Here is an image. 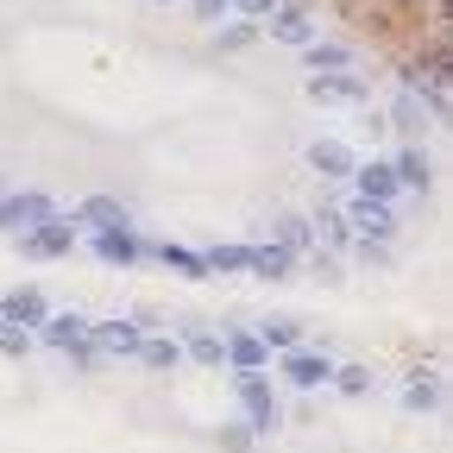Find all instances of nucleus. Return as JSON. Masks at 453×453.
I'll return each mask as SVG.
<instances>
[{
  "label": "nucleus",
  "mask_w": 453,
  "mask_h": 453,
  "mask_svg": "<svg viewBox=\"0 0 453 453\" xmlns=\"http://www.w3.org/2000/svg\"><path fill=\"white\" fill-rule=\"evenodd\" d=\"M234 396H240V410H246V428H252V434H271V428L283 422L277 390H271L265 372H240V378H234Z\"/></svg>",
  "instance_id": "nucleus-1"
},
{
  "label": "nucleus",
  "mask_w": 453,
  "mask_h": 453,
  "mask_svg": "<svg viewBox=\"0 0 453 453\" xmlns=\"http://www.w3.org/2000/svg\"><path fill=\"white\" fill-rule=\"evenodd\" d=\"M76 246V220H64V214H44L32 234H19V252L26 258H64Z\"/></svg>",
  "instance_id": "nucleus-2"
},
{
  "label": "nucleus",
  "mask_w": 453,
  "mask_h": 453,
  "mask_svg": "<svg viewBox=\"0 0 453 453\" xmlns=\"http://www.w3.org/2000/svg\"><path fill=\"white\" fill-rule=\"evenodd\" d=\"M57 214L44 189H19V196H0V234H32V226Z\"/></svg>",
  "instance_id": "nucleus-3"
},
{
  "label": "nucleus",
  "mask_w": 453,
  "mask_h": 453,
  "mask_svg": "<svg viewBox=\"0 0 453 453\" xmlns=\"http://www.w3.org/2000/svg\"><path fill=\"white\" fill-rule=\"evenodd\" d=\"M139 340H145L139 321H120V315H113V321H88V347H95V353H120V359H133Z\"/></svg>",
  "instance_id": "nucleus-4"
},
{
  "label": "nucleus",
  "mask_w": 453,
  "mask_h": 453,
  "mask_svg": "<svg viewBox=\"0 0 453 453\" xmlns=\"http://www.w3.org/2000/svg\"><path fill=\"white\" fill-rule=\"evenodd\" d=\"M95 258L127 271V265H139V258H145V240L133 234V226H101V234H95Z\"/></svg>",
  "instance_id": "nucleus-5"
},
{
  "label": "nucleus",
  "mask_w": 453,
  "mask_h": 453,
  "mask_svg": "<svg viewBox=\"0 0 453 453\" xmlns=\"http://www.w3.org/2000/svg\"><path fill=\"white\" fill-rule=\"evenodd\" d=\"M277 365H283V378H290L296 390H315V384L334 378V359H327V353H309V347H290Z\"/></svg>",
  "instance_id": "nucleus-6"
},
{
  "label": "nucleus",
  "mask_w": 453,
  "mask_h": 453,
  "mask_svg": "<svg viewBox=\"0 0 453 453\" xmlns=\"http://www.w3.org/2000/svg\"><path fill=\"white\" fill-rule=\"evenodd\" d=\"M347 226H359V246H384L390 234H396V220H390V208H378V202H359L353 196V208L340 214Z\"/></svg>",
  "instance_id": "nucleus-7"
},
{
  "label": "nucleus",
  "mask_w": 453,
  "mask_h": 453,
  "mask_svg": "<svg viewBox=\"0 0 453 453\" xmlns=\"http://www.w3.org/2000/svg\"><path fill=\"white\" fill-rule=\"evenodd\" d=\"M353 189H359V202H378V208H390V196H396V170H390L384 157H372V164H353Z\"/></svg>",
  "instance_id": "nucleus-8"
},
{
  "label": "nucleus",
  "mask_w": 453,
  "mask_h": 453,
  "mask_svg": "<svg viewBox=\"0 0 453 453\" xmlns=\"http://www.w3.org/2000/svg\"><path fill=\"white\" fill-rule=\"evenodd\" d=\"M353 145H340V139H315L309 145V170L315 177H327V183H340V177H353Z\"/></svg>",
  "instance_id": "nucleus-9"
},
{
  "label": "nucleus",
  "mask_w": 453,
  "mask_h": 453,
  "mask_svg": "<svg viewBox=\"0 0 453 453\" xmlns=\"http://www.w3.org/2000/svg\"><path fill=\"white\" fill-rule=\"evenodd\" d=\"M38 340L57 347V353H76V347H88V321L82 315H44L38 321Z\"/></svg>",
  "instance_id": "nucleus-10"
},
{
  "label": "nucleus",
  "mask_w": 453,
  "mask_h": 453,
  "mask_svg": "<svg viewBox=\"0 0 453 453\" xmlns=\"http://www.w3.org/2000/svg\"><path fill=\"white\" fill-rule=\"evenodd\" d=\"M44 315H50V303L38 290H7L0 296V321H13V327H38Z\"/></svg>",
  "instance_id": "nucleus-11"
},
{
  "label": "nucleus",
  "mask_w": 453,
  "mask_h": 453,
  "mask_svg": "<svg viewBox=\"0 0 453 453\" xmlns=\"http://www.w3.org/2000/svg\"><path fill=\"white\" fill-rule=\"evenodd\" d=\"M309 101H365V82L347 76V70H321L309 82Z\"/></svg>",
  "instance_id": "nucleus-12"
},
{
  "label": "nucleus",
  "mask_w": 453,
  "mask_h": 453,
  "mask_svg": "<svg viewBox=\"0 0 453 453\" xmlns=\"http://www.w3.org/2000/svg\"><path fill=\"white\" fill-rule=\"evenodd\" d=\"M70 220H76V226H95V234H101V226H133V214H127L120 202H113V196H88Z\"/></svg>",
  "instance_id": "nucleus-13"
},
{
  "label": "nucleus",
  "mask_w": 453,
  "mask_h": 453,
  "mask_svg": "<svg viewBox=\"0 0 453 453\" xmlns=\"http://www.w3.org/2000/svg\"><path fill=\"white\" fill-rule=\"evenodd\" d=\"M265 19H271V38H283V44H315V19L303 7H277Z\"/></svg>",
  "instance_id": "nucleus-14"
},
{
  "label": "nucleus",
  "mask_w": 453,
  "mask_h": 453,
  "mask_svg": "<svg viewBox=\"0 0 453 453\" xmlns=\"http://www.w3.org/2000/svg\"><path fill=\"white\" fill-rule=\"evenodd\" d=\"M390 170H396V189H428V183H434V164H428L416 145H410V151H396Z\"/></svg>",
  "instance_id": "nucleus-15"
},
{
  "label": "nucleus",
  "mask_w": 453,
  "mask_h": 453,
  "mask_svg": "<svg viewBox=\"0 0 453 453\" xmlns=\"http://www.w3.org/2000/svg\"><path fill=\"white\" fill-rule=\"evenodd\" d=\"M290 265H296V252H283V246L271 240V246H252V265H246V271L265 277V283H277V277H290Z\"/></svg>",
  "instance_id": "nucleus-16"
},
{
  "label": "nucleus",
  "mask_w": 453,
  "mask_h": 453,
  "mask_svg": "<svg viewBox=\"0 0 453 453\" xmlns=\"http://www.w3.org/2000/svg\"><path fill=\"white\" fill-rule=\"evenodd\" d=\"M220 347H226V359H234V372H265V340L258 334H234V340H220Z\"/></svg>",
  "instance_id": "nucleus-17"
},
{
  "label": "nucleus",
  "mask_w": 453,
  "mask_h": 453,
  "mask_svg": "<svg viewBox=\"0 0 453 453\" xmlns=\"http://www.w3.org/2000/svg\"><path fill=\"white\" fill-rule=\"evenodd\" d=\"M145 252H151V258H164V265H170V271H177V277H196V283L208 277V265H202V252H189V246H170V240H164V246H145Z\"/></svg>",
  "instance_id": "nucleus-18"
},
{
  "label": "nucleus",
  "mask_w": 453,
  "mask_h": 453,
  "mask_svg": "<svg viewBox=\"0 0 453 453\" xmlns=\"http://www.w3.org/2000/svg\"><path fill=\"white\" fill-rule=\"evenodd\" d=\"M202 265H208V277L220 271V277H234V271H246L252 265V246H208L202 252Z\"/></svg>",
  "instance_id": "nucleus-19"
},
{
  "label": "nucleus",
  "mask_w": 453,
  "mask_h": 453,
  "mask_svg": "<svg viewBox=\"0 0 453 453\" xmlns=\"http://www.w3.org/2000/svg\"><path fill=\"white\" fill-rule=\"evenodd\" d=\"M133 359H145L151 372H177V365H183V347H177V340H139Z\"/></svg>",
  "instance_id": "nucleus-20"
},
{
  "label": "nucleus",
  "mask_w": 453,
  "mask_h": 453,
  "mask_svg": "<svg viewBox=\"0 0 453 453\" xmlns=\"http://www.w3.org/2000/svg\"><path fill=\"white\" fill-rule=\"evenodd\" d=\"M183 353H189L196 365H220V359H226V347H220V334H208V327H189V340H183Z\"/></svg>",
  "instance_id": "nucleus-21"
},
{
  "label": "nucleus",
  "mask_w": 453,
  "mask_h": 453,
  "mask_svg": "<svg viewBox=\"0 0 453 453\" xmlns=\"http://www.w3.org/2000/svg\"><path fill=\"white\" fill-rule=\"evenodd\" d=\"M277 246H283V252H309V246H315V226H309L303 214H283V220H277Z\"/></svg>",
  "instance_id": "nucleus-22"
},
{
  "label": "nucleus",
  "mask_w": 453,
  "mask_h": 453,
  "mask_svg": "<svg viewBox=\"0 0 453 453\" xmlns=\"http://www.w3.org/2000/svg\"><path fill=\"white\" fill-rule=\"evenodd\" d=\"M258 340H265V347H277V353H290V347H303V327H296L290 315H271V321L258 327Z\"/></svg>",
  "instance_id": "nucleus-23"
},
{
  "label": "nucleus",
  "mask_w": 453,
  "mask_h": 453,
  "mask_svg": "<svg viewBox=\"0 0 453 453\" xmlns=\"http://www.w3.org/2000/svg\"><path fill=\"white\" fill-rule=\"evenodd\" d=\"M403 403H410V410H422V416L441 403V384H434V372H416V384L403 390Z\"/></svg>",
  "instance_id": "nucleus-24"
},
{
  "label": "nucleus",
  "mask_w": 453,
  "mask_h": 453,
  "mask_svg": "<svg viewBox=\"0 0 453 453\" xmlns=\"http://www.w3.org/2000/svg\"><path fill=\"white\" fill-rule=\"evenodd\" d=\"M422 120H428V113H422V101H416V95H396V107H390V127H396V133H422Z\"/></svg>",
  "instance_id": "nucleus-25"
},
{
  "label": "nucleus",
  "mask_w": 453,
  "mask_h": 453,
  "mask_svg": "<svg viewBox=\"0 0 453 453\" xmlns=\"http://www.w3.org/2000/svg\"><path fill=\"white\" fill-rule=\"evenodd\" d=\"M309 64H315V76H321V70H347L353 50H347V44H309Z\"/></svg>",
  "instance_id": "nucleus-26"
},
{
  "label": "nucleus",
  "mask_w": 453,
  "mask_h": 453,
  "mask_svg": "<svg viewBox=\"0 0 453 453\" xmlns=\"http://www.w3.org/2000/svg\"><path fill=\"white\" fill-rule=\"evenodd\" d=\"M0 353H7V359H26V353H32V334L13 327V321H0Z\"/></svg>",
  "instance_id": "nucleus-27"
},
{
  "label": "nucleus",
  "mask_w": 453,
  "mask_h": 453,
  "mask_svg": "<svg viewBox=\"0 0 453 453\" xmlns=\"http://www.w3.org/2000/svg\"><path fill=\"white\" fill-rule=\"evenodd\" d=\"M327 384H340V390H347V396H359V390H372V372L365 365H340Z\"/></svg>",
  "instance_id": "nucleus-28"
},
{
  "label": "nucleus",
  "mask_w": 453,
  "mask_h": 453,
  "mask_svg": "<svg viewBox=\"0 0 453 453\" xmlns=\"http://www.w3.org/2000/svg\"><path fill=\"white\" fill-rule=\"evenodd\" d=\"M220 441H226V453H246V447H252V428H246V422H234Z\"/></svg>",
  "instance_id": "nucleus-29"
},
{
  "label": "nucleus",
  "mask_w": 453,
  "mask_h": 453,
  "mask_svg": "<svg viewBox=\"0 0 453 453\" xmlns=\"http://www.w3.org/2000/svg\"><path fill=\"white\" fill-rule=\"evenodd\" d=\"M226 7H240V13H252V19H265V13H277V0H226Z\"/></svg>",
  "instance_id": "nucleus-30"
},
{
  "label": "nucleus",
  "mask_w": 453,
  "mask_h": 453,
  "mask_svg": "<svg viewBox=\"0 0 453 453\" xmlns=\"http://www.w3.org/2000/svg\"><path fill=\"white\" fill-rule=\"evenodd\" d=\"M196 13H202V19H220V13H226V0H196Z\"/></svg>",
  "instance_id": "nucleus-31"
}]
</instances>
